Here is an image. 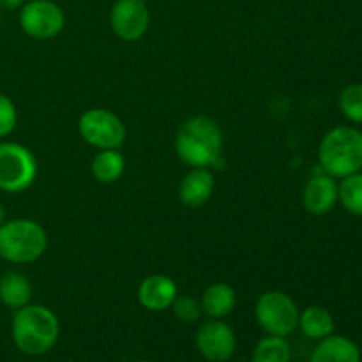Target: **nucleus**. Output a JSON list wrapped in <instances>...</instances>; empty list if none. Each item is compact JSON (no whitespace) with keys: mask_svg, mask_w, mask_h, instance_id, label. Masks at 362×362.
<instances>
[{"mask_svg":"<svg viewBox=\"0 0 362 362\" xmlns=\"http://www.w3.org/2000/svg\"><path fill=\"white\" fill-rule=\"evenodd\" d=\"M46 247L48 233L34 219H6L0 226V258L9 264H32L45 255Z\"/></svg>","mask_w":362,"mask_h":362,"instance_id":"obj_4","label":"nucleus"},{"mask_svg":"<svg viewBox=\"0 0 362 362\" xmlns=\"http://www.w3.org/2000/svg\"><path fill=\"white\" fill-rule=\"evenodd\" d=\"M113 34L124 42H134L145 35L151 25V13L144 0H117L110 11Z\"/></svg>","mask_w":362,"mask_h":362,"instance_id":"obj_10","label":"nucleus"},{"mask_svg":"<svg viewBox=\"0 0 362 362\" xmlns=\"http://www.w3.org/2000/svg\"><path fill=\"white\" fill-rule=\"evenodd\" d=\"M18 124V110L13 99L0 92V140L9 136Z\"/></svg>","mask_w":362,"mask_h":362,"instance_id":"obj_23","label":"nucleus"},{"mask_svg":"<svg viewBox=\"0 0 362 362\" xmlns=\"http://www.w3.org/2000/svg\"><path fill=\"white\" fill-rule=\"evenodd\" d=\"M32 300V283L25 274L9 271L0 276V303L16 311Z\"/></svg>","mask_w":362,"mask_h":362,"instance_id":"obj_16","label":"nucleus"},{"mask_svg":"<svg viewBox=\"0 0 362 362\" xmlns=\"http://www.w3.org/2000/svg\"><path fill=\"white\" fill-rule=\"evenodd\" d=\"M292 349L286 338L279 336H265L257 343L251 356V362H290Z\"/></svg>","mask_w":362,"mask_h":362,"instance_id":"obj_19","label":"nucleus"},{"mask_svg":"<svg viewBox=\"0 0 362 362\" xmlns=\"http://www.w3.org/2000/svg\"><path fill=\"white\" fill-rule=\"evenodd\" d=\"M20 27L28 37L49 41L64 30L66 14L52 0H30L20 7Z\"/></svg>","mask_w":362,"mask_h":362,"instance_id":"obj_8","label":"nucleus"},{"mask_svg":"<svg viewBox=\"0 0 362 362\" xmlns=\"http://www.w3.org/2000/svg\"><path fill=\"white\" fill-rule=\"evenodd\" d=\"M197 349L209 362H226L237 350V336L226 322L209 318L197 331Z\"/></svg>","mask_w":362,"mask_h":362,"instance_id":"obj_9","label":"nucleus"},{"mask_svg":"<svg viewBox=\"0 0 362 362\" xmlns=\"http://www.w3.org/2000/svg\"><path fill=\"white\" fill-rule=\"evenodd\" d=\"M338 204V182L327 173L313 175L303 189V207L313 216H325Z\"/></svg>","mask_w":362,"mask_h":362,"instance_id":"obj_12","label":"nucleus"},{"mask_svg":"<svg viewBox=\"0 0 362 362\" xmlns=\"http://www.w3.org/2000/svg\"><path fill=\"white\" fill-rule=\"evenodd\" d=\"M338 202L343 205L346 212L362 218V173H354V175L341 179L338 184Z\"/></svg>","mask_w":362,"mask_h":362,"instance_id":"obj_20","label":"nucleus"},{"mask_svg":"<svg viewBox=\"0 0 362 362\" xmlns=\"http://www.w3.org/2000/svg\"><path fill=\"white\" fill-rule=\"evenodd\" d=\"M0 27H2V9H0Z\"/></svg>","mask_w":362,"mask_h":362,"instance_id":"obj_26","label":"nucleus"},{"mask_svg":"<svg viewBox=\"0 0 362 362\" xmlns=\"http://www.w3.org/2000/svg\"><path fill=\"white\" fill-rule=\"evenodd\" d=\"M214 173L211 168H191L179 184V200L187 209H200L214 193Z\"/></svg>","mask_w":362,"mask_h":362,"instance_id":"obj_13","label":"nucleus"},{"mask_svg":"<svg viewBox=\"0 0 362 362\" xmlns=\"http://www.w3.org/2000/svg\"><path fill=\"white\" fill-rule=\"evenodd\" d=\"M138 303L147 311H166L172 308L173 300L179 296V286L170 276L151 274L141 279L138 285Z\"/></svg>","mask_w":362,"mask_h":362,"instance_id":"obj_11","label":"nucleus"},{"mask_svg":"<svg viewBox=\"0 0 362 362\" xmlns=\"http://www.w3.org/2000/svg\"><path fill=\"white\" fill-rule=\"evenodd\" d=\"M39 173L34 152L18 141H0V191L18 194L35 182Z\"/></svg>","mask_w":362,"mask_h":362,"instance_id":"obj_5","label":"nucleus"},{"mask_svg":"<svg viewBox=\"0 0 362 362\" xmlns=\"http://www.w3.org/2000/svg\"><path fill=\"white\" fill-rule=\"evenodd\" d=\"M202 313L207 318L223 320L228 315L233 313L237 306V292L228 283H214L209 288H205L204 296L200 299Z\"/></svg>","mask_w":362,"mask_h":362,"instance_id":"obj_14","label":"nucleus"},{"mask_svg":"<svg viewBox=\"0 0 362 362\" xmlns=\"http://www.w3.org/2000/svg\"><path fill=\"white\" fill-rule=\"evenodd\" d=\"M299 306L285 292L271 290L258 297L255 317L262 331L269 336L288 338L299 327Z\"/></svg>","mask_w":362,"mask_h":362,"instance_id":"obj_6","label":"nucleus"},{"mask_svg":"<svg viewBox=\"0 0 362 362\" xmlns=\"http://www.w3.org/2000/svg\"><path fill=\"white\" fill-rule=\"evenodd\" d=\"M306 338L320 339L327 338L334 332V317L331 311L322 306H310L299 315V327Z\"/></svg>","mask_w":362,"mask_h":362,"instance_id":"obj_18","label":"nucleus"},{"mask_svg":"<svg viewBox=\"0 0 362 362\" xmlns=\"http://www.w3.org/2000/svg\"><path fill=\"white\" fill-rule=\"evenodd\" d=\"M136 362H152V361H136Z\"/></svg>","mask_w":362,"mask_h":362,"instance_id":"obj_27","label":"nucleus"},{"mask_svg":"<svg viewBox=\"0 0 362 362\" xmlns=\"http://www.w3.org/2000/svg\"><path fill=\"white\" fill-rule=\"evenodd\" d=\"M6 223V207H4V204L0 202V226Z\"/></svg>","mask_w":362,"mask_h":362,"instance_id":"obj_25","label":"nucleus"},{"mask_svg":"<svg viewBox=\"0 0 362 362\" xmlns=\"http://www.w3.org/2000/svg\"><path fill=\"white\" fill-rule=\"evenodd\" d=\"M223 131L214 119L194 115L179 127L175 134V152L191 168H225Z\"/></svg>","mask_w":362,"mask_h":362,"instance_id":"obj_1","label":"nucleus"},{"mask_svg":"<svg viewBox=\"0 0 362 362\" xmlns=\"http://www.w3.org/2000/svg\"><path fill=\"white\" fill-rule=\"evenodd\" d=\"M172 311L175 315L177 320L182 324H194L202 318V304L200 300L194 299L193 296H186V293H179L172 304Z\"/></svg>","mask_w":362,"mask_h":362,"instance_id":"obj_22","label":"nucleus"},{"mask_svg":"<svg viewBox=\"0 0 362 362\" xmlns=\"http://www.w3.org/2000/svg\"><path fill=\"white\" fill-rule=\"evenodd\" d=\"M78 133L85 144L98 151L120 148L127 138L126 124L117 113L106 108H90L81 113Z\"/></svg>","mask_w":362,"mask_h":362,"instance_id":"obj_7","label":"nucleus"},{"mask_svg":"<svg viewBox=\"0 0 362 362\" xmlns=\"http://www.w3.org/2000/svg\"><path fill=\"white\" fill-rule=\"evenodd\" d=\"M239 362H243V361H239Z\"/></svg>","mask_w":362,"mask_h":362,"instance_id":"obj_28","label":"nucleus"},{"mask_svg":"<svg viewBox=\"0 0 362 362\" xmlns=\"http://www.w3.org/2000/svg\"><path fill=\"white\" fill-rule=\"evenodd\" d=\"M126 159L119 148H106L99 151L90 163V172L98 182L113 184L124 175Z\"/></svg>","mask_w":362,"mask_h":362,"instance_id":"obj_17","label":"nucleus"},{"mask_svg":"<svg viewBox=\"0 0 362 362\" xmlns=\"http://www.w3.org/2000/svg\"><path fill=\"white\" fill-rule=\"evenodd\" d=\"M310 362H361V350L350 338L331 334L315 346Z\"/></svg>","mask_w":362,"mask_h":362,"instance_id":"obj_15","label":"nucleus"},{"mask_svg":"<svg viewBox=\"0 0 362 362\" xmlns=\"http://www.w3.org/2000/svg\"><path fill=\"white\" fill-rule=\"evenodd\" d=\"M318 161L334 179L362 172V131L352 126L332 127L318 145Z\"/></svg>","mask_w":362,"mask_h":362,"instance_id":"obj_3","label":"nucleus"},{"mask_svg":"<svg viewBox=\"0 0 362 362\" xmlns=\"http://www.w3.org/2000/svg\"><path fill=\"white\" fill-rule=\"evenodd\" d=\"M23 4L25 0H0V9L14 11V9H20Z\"/></svg>","mask_w":362,"mask_h":362,"instance_id":"obj_24","label":"nucleus"},{"mask_svg":"<svg viewBox=\"0 0 362 362\" xmlns=\"http://www.w3.org/2000/svg\"><path fill=\"white\" fill-rule=\"evenodd\" d=\"M60 336V322L49 308L27 304L14 311L11 322V338L14 346L28 357L48 354Z\"/></svg>","mask_w":362,"mask_h":362,"instance_id":"obj_2","label":"nucleus"},{"mask_svg":"<svg viewBox=\"0 0 362 362\" xmlns=\"http://www.w3.org/2000/svg\"><path fill=\"white\" fill-rule=\"evenodd\" d=\"M339 110L354 124H362V83H352L339 94Z\"/></svg>","mask_w":362,"mask_h":362,"instance_id":"obj_21","label":"nucleus"}]
</instances>
